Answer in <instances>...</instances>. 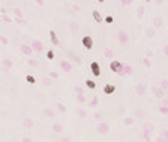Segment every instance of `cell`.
I'll use <instances>...</instances> for the list:
<instances>
[{"mask_svg": "<svg viewBox=\"0 0 168 142\" xmlns=\"http://www.w3.org/2000/svg\"><path fill=\"white\" fill-rule=\"evenodd\" d=\"M87 87H89V88H95V82H92V81H87Z\"/></svg>", "mask_w": 168, "mask_h": 142, "instance_id": "14", "label": "cell"}, {"mask_svg": "<svg viewBox=\"0 0 168 142\" xmlns=\"http://www.w3.org/2000/svg\"><path fill=\"white\" fill-rule=\"evenodd\" d=\"M23 124H24V126H27V127H32V124H33V123H32V120H29V118H26L24 121H23Z\"/></svg>", "mask_w": 168, "mask_h": 142, "instance_id": "9", "label": "cell"}, {"mask_svg": "<svg viewBox=\"0 0 168 142\" xmlns=\"http://www.w3.org/2000/svg\"><path fill=\"white\" fill-rule=\"evenodd\" d=\"M47 57H48V59H54V52H53V51H48Z\"/></svg>", "mask_w": 168, "mask_h": 142, "instance_id": "15", "label": "cell"}, {"mask_svg": "<svg viewBox=\"0 0 168 142\" xmlns=\"http://www.w3.org/2000/svg\"><path fill=\"white\" fill-rule=\"evenodd\" d=\"M45 114H47V115H53V112H51L50 109H45Z\"/></svg>", "mask_w": 168, "mask_h": 142, "instance_id": "17", "label": "cell"}, {"mask_svg": "<svg viewBox=\"0 0 168 142\" xmlns=\"http://www.w3.org/2000/svg\"><path fill=\"white\" fill-rule=\"evenodd\" d=\"M51 39H53V42H54V43H57V38H56L54 32H51Z\"/></svg>", "mask_w": 168, "mask_h": 142, "instance_id": "12", "label": "cell"}, {"mask_svg": "<svg viewBox=\"0 0 168 142\" xmlns=\"http://www.w3.org/2000/svg\"><path fill=\"white\" fill-rule=\"evenodd\" d=\"M98 132H99V133H107V132H108V124H105V123L99 124L98 126Z\"/></svg>", "mask_w": 168, "mask_h": 142, "instance_id": "4", "label": "cell"}, {"mask_svg": "<svg viewBox=\"0 0 168 142\" xmlns=\"http://www.w3.org/2000/svg\"><path fill=\"white\" fill-rule=\"evenodd\" d=\"M23 142H30V139H24V141H23Z\"/></svg>", "mask_w": 168, "mask_h": 142, "instance_id": "21", "label": "cell"}, {"mask_svg": "<svg viewBox=\"0 0 168 142\" xmlns=\"http://www.w3.org/2000/svg\"><path fill=\"white\" fill-rule=\"evenodd\" d=\"M92 72H93V75H96V76H99L101 75V69H99V64L96 63V61H93L92 63Z\"/></svg>", "mask_w": 168, "mask_h": 142, "instance_id": "1", "label": "cell"}, {"mask_svg": "<svg viewBox=\"0 0 168 142\" xmlns=\"http://www.w3.org/2000/svg\"><path fill=\"white\" fill-rule=\"evenodd\" d=\"M32 48H33L35 51H42V48H44V45H42V42L41 41H33L32 42Z\"/></svg>", "mask_w": 168, "mask_h": 142, "instance_id": "2", "label": "cell"}, {"mask_svg": "<svg viewBox=\"0 0 168 142\" xmlns=\"http://www.w3.org/2000/svg\"><path fill=\"white\" fill-rule=\"evenodd\" d=\"M83 43H84V47H86L87 50H90V48H92V45H93L92 38H90V36H86V38L83 39Z\"/></svg>", "mask_w": 168, "mask_h": 142, "instance_id": "3", "label": "cell"}, {"mask_svg": "<svg viewBox=\"0 0 168 142\" xmlns=\"http://www.w3.org/2000/svg\"><path fill=\"white\" fill-rule=\"evenodd\" d=\"M78 114H80L81 117H84V115H86V112H84V111H78Z\"/></svg>", "mask_w": 168, "mask_h": 142, "instance_id": "19", "label": "cell"}, {"mask_svg": "<svg viewBox=\"0 0 168 142\" xmlns=\"http://www.w3.org/2000/svg\"><path fill=\"white\" fill-rule=\"evenodd\" d=\"M21 51H23L24 54H27V55L32 54V48H30L29 45H21Z\"/></svg>", "mask_w": 168, "mask_h": 142, "instance_id": "6", "label": "cell"}, {"mask_svg": "<svg viewBox=\"0 0 168 142\" xmlns=\"http://www.w3.org/2000/svg\"><path fill=\"white\" fill-rule=\"evenodd\" d=\"M3 64H5V66H8V67H11V61H9V60H5V61H3Z\"/></svg>", "mask_w": 168, "mask_h": 142, "instance_id": "16", "label": "cell"}, {"mask_svg": "<svg viewBox=\"0 0 168 142\" xmlns=\"http://www.w3.org/2000/svg\"><path fill=\"white\" fill-rule=\"evenodd\" d=\"M113 90H114V87H113V85H107V87H105V93H111Z\"/></svg>", "mask_w": 168, "mask_h": 142, "instance_id": "10", "label": "cell"}, {"mask_svg": "<svg viewBox=\"0 0 168 142\" xmlns=\"http://www.w3.org/2000/svg\"><path fill=\"white\" fill-rule=\"evenodd\" d=\"M62 142H69V139H68V138H65V139H62Z\"/></svg>", "mask_w": 168, "mask_h": 142, "instance_id": "20", "label": "cell"}, {"mask_svg": "<svg viewBox=\"0 0 168 142\" xmlns=\"http://www.w3.org/2000/svg\"><path fill=\"white\" fill-rule=\"evenodd\" d=\"M53 129H54V132H62V130H63V126L57 124V123H56V124L53 126Z\"/></svg>", "mask_w": 168, "mask_h": 142, "instance_id": "8", "label": "cell"}, {"mask_svg": "<svg viewBox=\"0 0 168 142\" xmlns=\"http://www.w3.org/2000/svg\"><path fill=\"white\" fill-rule=\"evenodd\" d=\"M93 17L96 18V20H98V21H101V15H99V14H98V12H96V11H95V12H93Z\"/></svg>", "mask_w": 168, "mask_h": 142, "instance_id": "11", "label": "cell"}, {"mask_svg": "<svg viewBox=\"0 0 168 142\" xmlns=\"http://www.w3.org/2000/svg\"><path fill=\"white\" fill-rule=\"evenodd\" d=\"M30 64H32V66H38V61H35V60H32V61H30Z\"/></svg>", "mask_w": 168, "mask_h": 142, "instance_id": "18", "label": "cell"}, {"mask_svg": "<svg viewBox=\"0 0 168 142\" xmlns=\"http://www.w3.org/2000/svg\"><path fill=\"white\" fill-rule=\"evenodd\" d=\"M27 81H29V82H32V84H33V82H35V78H33L32 75H27Z\"/></svg>", "mask_w": 168, "mask_h": 142, "instance_id": "13", "label": "cell"}, {"mask_svg": "<svg viewBox=\"0 0 168 142\" xmlns=\"http://www.w3.org/2000/svg\"><path fill=\"white\" fill-rule=\"evenodd\" d=\"M120 67H122V64L117 63V61H113V63H111V69H113L114 72H119V70H120Z\"/></svg>", "mask_w": 168, "mask_h": 142, "instance_id": "7", "label": "cell"}, {"mask_svg": "<svg viewBox=\"0 0 168 142\" xmlns=\"http://www.w3.org/2000/svg\"><path fill=\"white\" fill-rule=\"evenodd\" d=\"M60 67H62V69H63L65 72H69V70L72 69V66H71V64H69L68 61H62V63H60Z\"/></svg>", "mask_w": 168, "mask_h": 142, "instance_id": "5", "label": "cell"}]
</instances>
